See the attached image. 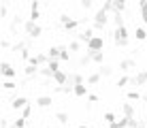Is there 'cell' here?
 Here are the masks:
<instances>
[{"mask_svg": "<svg viewBox=\"0 0 147 128\" xmlns=\"http://www.w3.org/2000/svg\"><path fill=\"white\" fill-rule=\"evenodd\" d=\"M141 19H143V24H147V11L141 13Z\"/></svg>", "mask_w": 147, "mask_h": 128, "instance_id": "c3c4849f", "label": "cell"}, {"mask_svg": "<svg viewBox=\"0 0 147 128\" xmlns=\"http://www.w3.org/2000/svg\"><path fill=\"white\" fill-rule=\"evenodd\" d=\"M79 128H88V126H83V124H81V126H79Z\"/></svg>", "mask_w": 147, "mask_h": 128, "instance_id": "816d5d0a", "label": "cell"}, {"mask_svg": "<svg viewBox=\"0 0 147 128\" xmlns=\"http://www.w3.org/2000/svg\"><path fill=\"white\" fill-rule=\"evenodd\" d=\"M81 24H83V22H79V19H68V22H64L62 26H64V30H66V32L73 34V32H77V28H79Z\"/></svg>", "mask_w": 147, "mask_h": 128, "instance_id": "4fadbf2b", "label": "cell"}, {"mask_svg": "<svg viewBox=\"0 0 147 128\" xmlns=\"http://www.w3.org/2000/svg\"><path fill=\"white\" fill-rule=\"evenodd\" d=\"M49 2H55V0H49Z\"/></svg>", "mask_w": 147, "mask_h": 128, "instance_id": "f5cc1de1", "label": "cell"}, {"mask_svg": "<svg viewBox=\"0 0 147 128\" xmlns=\"http://www.w3.org/2000/svg\"><path fill=\"white\" fill-rule=\"evenodd\" d=\"M85 81H88V85H98L100 81H102V75H100L98 70H94V73H90L85 77Z\"/></svg>", "mask_w": 147, "mask_h": 128, "instance_id": "9a60e30c", "label": "cell"}, {"mask_svg": "<svg viewBox=\"0 0 147 128\" xmlns=\"http://www.w3.org/2000/svg\"><path fill=\"white\" fill-rule=\"evenodd\" d=\"M2 88H4V90H9V92H11V90H15V88H17V83H15V81H13V79H7V81H4V83H2Z\"/></svg>", "mask_w": 147, "mask_h": 128, "instance_id": "d6a6232c", "label": "cell"}, {"mask_svg": "<svg viewBox=\"0 0 147 128\" xmlns=\"http://www.w3.org/2000/svg\"><path fill=\"white\" fill-rule=\"evenodd\" d=\"M2 49H13V43L9 39H2Z\"/></svg>", "mask_w": 147, "mask_h": 128, "instance_id": "60d3db41", "label": "cell"}, {"mask_svg": "<svg viewBox=\"0 0 147 128\" xmlns=\"http://www.w3.org/2000/svg\"><path fill=\"white\" fill-rule=\"evenodd\" d=\"M47 62H49L47 54H36V56H32V58L28 60V64H34V66H47Z\"/></svg>", "mask_w": 147, "mask_h": 128, "instance_id": "52a82bcc", "label": "cell"}, {"mask_svg": "<svg viewBox=\"0 0 147 128\" xmlns=\"http://www.w3.org/2000/svg\"><path fill=\"white\" fill-rule=\"evenodd\" d=\"M53 83L66 85L68 83V73H64V70H55V73H53Z\"/></svg>", "mask_w": 147, "mask_h": 128, "instance_id": "7c38bea8", "label": "cell"}, {"mask_svg": "<svg viewBox=\"0 0 147 128\" xmlns=\"http://www.w3.org/2000/svg\"><path fill=\"white\" fill-rule=\"evenodd\" d=\"M113 24L115 26H124V17H121V13H113Z\"/></svg>", "mask_w": 147, "mask_h": 128, "instance_id": "8d00e7d4", "label": "cell"}, {"mask_svg": "<svg viewBox=\"0 0 147 128\" xmlns=\"http://www.w3.org/2000/svg\"><path fill=\"white\" fill-rule=\"evenodd\" d=\"M68 83H70V85H77V83H85V77L81 75V73H77V70H75V73H68Z\"/></svg>", "mask_w": 147, "mask_h": 128, "instance_id": "5bb4252c", "label": "cell"}, {"mask_svg": "<svg viewBox=\"0 0 147 128\" xmlns=\"http://www.w3.org/2000/svg\"><path fill=\"white\" fill-rule=\"evenodd\" d=\"M22 115L26 117V120H28L30 115H32V107H30V102H28V105H26V107H24V109H22Z\"/></svg>", "mask_w": 147, "mask_h": 128, "instance_id": "74e56055", "label": "cell"}, {"mask_svg": "<svg viewBox=\"0 0 147 128\" xmlns=\"http://www.w3.org/2000/svg\"><path fill=\"white\" fill-rule=\"evenodd\" d=\"M26 105H28V98H26V96H15V98L11 100V109H15V111H22Z\"/></svg>", "mask_w": 147, "mask_h": 128, "instance_id": "8fae6325", "label": "cell"}, {"mask_svg": "<svg viewBox=\"0 0 147 128\" xmlns=\"http://www.w3.org/2000/svg\"><path fill=\"white\" fill-rule=\"evenodd\" d=\"M60 54H62L60 45H51V47L47 49V56H49V60H60Z\"/></svg>", "mask_w": 147, "mask_h": 128, "instance_id": "ac0fdd59", "label": "cell"}, {"mask_svg": "<svg viewBox=\"0 0 147 128\" xmlns=\"http://www.w3.org/2000/svg\"><path fill=\"white\" fill-rule=\"evenodd\" d=\"M0 68H2V77H4V79H13V77L17 75V70L13 68L11 62H2V66H0Z\"/></svg>", "mask_w": 147, "mask_h": 128, "instance_id": "30bf717a", "label": "cell"}, {"mask_svg": "<svg viewBox=\"0 0 147 128\" xmlns=\"http://www.w3.org/2000/svg\"><path fill=\"white\" fill-rule=\"evenodd\" d=\"M47 128H51V126H47Z\"/></svg>", "mask_w": 147, "mask_h": 128, "instance_id": "db71d44e", "label": "cell"}, {"mask_svg": "<svg viewBox=\"0 0 147 128\" xmlns=\"http://www.w3.org/2000/svg\"><path fill=\"white\" fill-rule=\"evenodd\" d=\"M147 83V70H139L132 79H130V85H134V88H139V85H145Z\"/></svg>", "mask_w": 147, "mask_h": 128, "instance_id": "ba28073f", "label": "cell"}, {"mask_svg": "<svg viewBox=\"0 0 147 128\" xmlns=\"http://www.w3.org/2000/svg\"><path fill=\"white\" fill-rule=\"evenodd\" d=\"M55 120H58L60 124H64V126H66L68 122H70V115L66 113V111H58V113H55Z\"/></svg>", "mask_w": 147, "mask_h": 128, "instance_id": "603a6c76", "label": "cell"}, {"mask_svg": "<svg viewBox=\"0 0 147 128\" xmlns=\"http://www.w3.org/2000/svg\"><path fill=\"white\" fill-rule=\"evenodd\" d=\"M109 128H121V126L117 124V122H113V124H109Z\"/></svg>", "mask_w": 147, "mask_h": 128, "instance_id": "681fc988", "label": "cell"}, {"mask_svg": "<svg viewBox=\"0 0 147 128\" xmlns=\"http://www.w3.org/2000/svg\"><path fill=\"white\" fill-rule=\"evenodd\" d=\"M105 122H107V124H113V122H117V117H115V113L107 111V113H105Z\"/></svg>", "mask_w": 147, "mask_h": 128, "instance_id": "836d02e7", "label": "cell"}, {"mask_svg": "<svg viewBox=\"0 0 147 128\" xmlns=\"http://www.w3.org/2000/svg\"><path fill=\"white\" fill-rule=\"evenodd\" d=\"M128 100H143V94L139 90H130L128 92Z\"/></svg>", "mask_w": 147, "mask_h": 128, "instance_id": "4dcf8cb0", "label": "cell"}, {"mask_svg": "<svg viewBox=\"0 0 147 128\" xmlns=\"http://www.w3.org/2000/svg\"><path fill=\"white\" fill-rule=\"evenodd\" d=\"M88 94V85L85 83H77L75 85V96H85Z\"/></svg>", "mask_w": 147, "mask_h": 128, "instance_id": "83f0119b", "label": "cell"}, {"mask_svg": "<svg viewBox=\"0 0 147 128\" xmlns=\"http://www.w3.org/2000/svg\"><path fill=\"white\" fill-rule=\"evenodd\" d=\"M38 7H40L38 0H32V4H30V11H32V9H38Z\"/></svg>", "mask_w": 147, "mask_h": 128, "instance_id": "ee69618b", "label": "cell"}, {"mask_svg": "<svg viewBox=\"0 0 147 128\" xmlns=\"http://www.w3.org/2000/svg\"><path fill=\"white\" fill-rule=\"evenodd\" d=\"M134 39H136V41H145V39H147V30H145V28H136V30H134Z\"/></svg>", "mask_w": 147, "mask_h": 128, "instance_id": "f546056e", "label": "cell"}, {"mask_svg": "<svg viewBox=\"0 0 147 128\" xmlns=\"http://www.w3.org/2000/svg\"><path fill=\"white\" fill-rule=\"evenodd\" d=\"M113 66H111V64H100V68H98V73L100 75H102V77H111V75H113Z\"/></svg>", "mask_w": 147, "mask_h": 128, "instance_id": "7402d4cb", "label": "cell"}, {"mask_svg": "<svg viewBox=\"0 0 147 128\" xmlns=\"http://www.w3.org/2000/svg\"><path fill=\"white\" fill-rule=\"evenodd\" d=\"M26 47H28V41H17V43H13V51L15 54H22Z\"/></svg>", "mask_w": 147, "mask_h": 128, "instance_id": "484cf974", "label": "cell"}, {"mask_svg": "<svg viewBox=\"0 0 147 128\" xmlns=\"http://www.w3.org/2000/svg\"><path fill=\"white\" fill-rule=\"evenodd\" d=\"M92 2H94V0H79V4L83 9H92Z\"/></svg>", "mask_w": 147, "mask_h": 128, "instance_id": "ab89813d", "label": "cell"}, {"mask_svg": "<svg viewBox=\"0 0 147 128\" xmlns=\"http://www.w3.org/2000/svg\"><path fill=\"white\" fill-rule=\"evenodd\" d=\"M47 66H49V68H51L53 73H55V70H60V60H49Z\"/></svg>", "mask_w": 147, "mask_h": 128, "instance_id": "d590c367", "label": "cell"}, {"mask_svg": "<svg viewBox=\"0 0 147 128\" xmlns=\"http://www.w3.org/2000/svg\"><path fill=\"white\" fill-rule=\"evenodd\" d=\"M139 9H141V13L147 11V0H139Z\"/></svg>", "mask_w": 147, "mask_h": 128, "instance_id": "b9f144b4", "label": "cell"}, {"mask_svg": "<svg viewBox=\"0 0 147 128\" xmlns=\"http://www.w3.org/2000/svg\"><path fill=\"white\" fill-rule=\"evenodd\" d=\"M0 17H2V19L9 17V7H7L4 2H2V7H0Z\"/></svg>", "mask_w": 147, "mask_h": 128, "instance_id": "f35d334b", "label": "cell"}, {"mask_svg": "<svg viewBox=\"0 0 147 128\" xmlns=\"http://www.w3.org/2000/svg\"><path fill=\"white\" fill-rule=\"evenodd\" d=\"M11 128H26V117L19 115V117H15V120H11Z\"/></svg>", "mask_w": 147, "mask_h": 128, "instance_id": "cb8c5ba5", "label": "cell"}, {"mask_svg": "<svg viewBox=\"0 0 147 128\" xmlns=\"http://www.w3.org/2000/svg\"><path fill=\"white\" fill-rule=\"evenodd\" d=\"M19 28H24V22L19 15H15V17L11 19V24H9V32L11 34H19Z\"/></svg>", "mask_w": 147, "mask_h": 128, "instance_id": "9c48e42d", "label": "cell"}, {"mask_svg": "<svg viewBox=\"0 0 147 128\" xmlns=\"http://www.w3.org/2000/svg\"><path fill=\"white\" fill-rule=\"evenodd\" d=\"M121 113H124V115H128V117H134L136 111H134V107L130 105V102H121Z\"/></svg>", "mask_w": 147, "mask_h": 128, "instance_id": "ffe728a7", "label": "cell"}, {"mask_svg": "<svg viewBox=\"0 0 147 128\" xmlns=\"http://www.w3.org/2000/svg\"><path fill=\"white\" fill-rule=\"evenodd\" d=\"M53 98L51 96H38L36 98V107H40V109H47V107H51Z\"/></svg>", "mask_w": 147, "mask_h": 128, "instance_id": "e0dca14e", "label": "cell"}, {"mask_svg": "<svg viewBox=\"0 0 147 128\" xmlns=\"http://www.w3.org/2000/svg\"><path fill=\"white\" fill-rule=\"evenodd\" d=\"M92 62L94 64H102L105 62V54L102 51H92Z\"/></svg>", "mask_w": 147, "mask_h": 128, "instance_id": "4316f807", "label": "cell"}, {"mask_svg": "<svg viewBox=\"0 0 147 128\" xmlns=\"http://www.w3.org/2000/svg\"><path fill=\"white\" fill-rule=\"evenodd\" d=\"M113 2V13H124L126 11V0H111Z\"/></svg>", "mask_w": 147, "mask_h": 128, "instance_id": "44dd1931", "label": "cell"}, {"mask_svg": "<svg viewBox=\"0 0 147 128\" xmlns=\"http://www.w3.org/2000/svg\"><path fill=\"white\" fill-rule=\"evenodd\" d=\"M0 128H11V120H2V126Z\"/></svg>", "mask_w": 147, "mask_h": 128, "instance_id": "f6af8a7d", "label": "cell"}, {"mask_svg": "<svg viewBox=\"0 0 147 128\" xmlns=\"http://www.w3.org/2000/svg\"><path fill=\"white\" fill-rule=\"evenodd\" d=\"M143 100L147 102V92H143Z\"/></svg>", "mask_w": 147, "mask_h": 128, "instance_id": "f907efd6", "label": "cell"}, {"mask_svg": "<svg viewBox=\"0 0 147 128\" xmlns=\"http://www.w3.org/2000/svg\"><path fill=\"white\" fill-rule=\"evenodd\" d=\"M24 30H26V34H28L30 39H38L40 32H43V28L38 26V22H32V19L24 22Z\"/></svg>", "mask_w": 147, "mask_h": 128, "instance_id": "3957f363", "label": "cell"}, {"mask_svg": "<svg viewBox=\"0 0 147 128\" xmlns=\"http://www.w3.org/2000/svg\"><path fill=\"white\" fill-rule=\"evenodd\" d=\"M117 68L121 70V73H128V70L136 68V60H134V58H124V60H119V66H117Z\"/></svg>", "mask_w": 147, "mask_h": 128, "instance_id": "8992f818", "label": "cell"}, {"mask_svg": "<svg viewBox=\"0 0 147 128\" xmlns=\"http://www.w3.org/2000/svg\"><path fill=\"white\" fill-rule=\"evenodd\" d=\"M113 41H115V45H117V47H128V28H126V24H124V26H115V30H113Z\"/></svg>", "mask_w": 147, "mask_h": 128, "instance_id": "6da1fadb", "label": "cell"}, {"mask_svg": "<svg viewBox=\"0 0 147 128\" xmlns=\"http://www.w3.org/2000/svg\"><path fill=\"white\" fill-rule=\"evenodd\" d=\"M60 49H62V54H60V62H70V54H73V51L68 49V45H60Z\"/></svg>", "mask_w": 147, "mask_h": 128, "instance_id": "d6986e66", "label": "cell"}, {"mask_svg": "<svg viewBox=\"0 0 147 128\" xmlns=\"http://www.w3.org/2000/svg\"><path fill=\"white\" fill-rule=\"evenodd\" d=\"M136 128H147V120H139V126Z\"/></svg>", "mask_w": 147, "mask_h": 128, "instance_id": "7dc6e473", "label": "cell"}, {"mask_svg": "<svg viewBox=\"0 0 147 128\" xmlns=\"http://www.w3.org/2000/svg\"><path fill=\"white\" fill-rule=\"evenodd\" d=\"M128 83H130V77H128V75H121L119 79H117V83H115V85H117L119 90H124V88H126Z\"/></svg>", "mask_w": 147, "mask_h": 128, "instance_id": "f1b7e54d", "label": "cell"}, {"mask_svg": "<svg viewBox=\"0 0 147 128\" xmlns=\"http://www.w3.org/2000/svg\"><path fill=\"white\" fill-rule=\"evenodd\" d=\"M107 22H109V11H105V9L100 7V9H98V13H96V15H94V19H92V28L100 32V30L107 28Z\"/></svg>", "mask_w": 147, "mask_h": 128, "instance_id": "7a4b0ae2", "label": "cell"}, {"mask_svg": "<svg viewBox=\"0 0 147 128\" xmlns=\"http://www.w3.org/2000/svg\"><path fill=\"white\" fill-rule=\"evenodd\" d=\"M88 49H90V51H102V49H105V39H102V37H94V39H90Z\"/></svg>", "mask_w": 147, "mask_h": 128, "instance_id": "5b68a950", "label": "cell"}, {"mask_svg": "<svg viewBox=\"0 0 147 128\" xmlns=\"http://www.w3.org/2000/svg\"><path fill=\"white\" fill-rule=\"evenodd\" d=\"M68 49H70V51H79V49H81V41H79V39L70 41V43H68Z\"/></svg>", "mask_w": 147, "mask_h": 128, "instance_id": "1f68e13d", "label": "cell"}, {"mask_svg": "<svg viewBox=\"0 0 147 128\" xmlns=\"http://www.w3.org/2000/svg\"><path fill=\"white\" fill-rule=\"evenodd\" d=\"M73 34L81 41V43L88 45V43H90V39H94V28H92V26H88L85 30H79V32H73Z\"/></svg>", "mask_w": 147, "mask_h": 128, "instance_id": "277c9868", "label": "cell"}, {"mask_svg": "<svg viewBox=\"0 0 147 128\" xmlns=\"http://www.w3.org/2000/svg\"><path fill=\"white\" fill-rule=\"evenodd\" d=\"M88 98H90V102H98V96L96 94H88Z\"/></svg>", "mask_w": 147, "mask_h": 128, "instance_id": "bcb514c9", "label": "cell"}, {"mask_svg": "<svg viewBox=\"0 0 147 128\" xmlns=\"http://www.w3.org/2000/svg\"><path fill=\"white\" fill-rule=\"evenodd\" d=\"M28 19H32V22H38V19H40V11H38V9H32Z\"/></svg>", "mask_w": 147, "mask_h": 128, "instance_id": "e575fe53", "label": "cell"}, {"mask_svg": "<svg viewBox=\"0 0 147 128\" xmlns=\"http://www.w3.org/2000/svg\"><path fill=\"white\" fill-rule=\"evenodd\" d=\"M38 66H34V64H26V66H24V75H26L28 77V79H34V77H36L38 75Z\"/></svg>", "mask_w": 147, "mask_h": 128, "instance_id": "2e32d148", "label": "cell"}, {"mask_svg": "<svg viewBox=\"0 0 147 128\" xmlns=\"http://www.w3.org/2000/svg\"><path fill=\"white\" fill-rule=\"evenodd\" d=\"M85 64H92V51H90V49L79 58V66H85Z\"/></svg>", "mask_w": 147, "mask_h": 128, "instance_id": "d4e9b609", "label": "cell"}, {"mask_svg": "<svg viewBox=\"0 0 147 128\" xmlns=\"http://www.w3.org/2000/svg\"><path fill=\"white\" fill-rule=\"evenodd\" d=\"M22 58H24V60H30V58H32V56H30V49H28V47L22 51Z\"/></svg>", "mask_w": 147, "mask_h": 128, "instance_id": "7bdbcfd3", "label": "cell"}]
</instances>
